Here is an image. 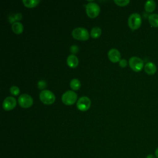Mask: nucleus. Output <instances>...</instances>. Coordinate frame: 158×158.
<instances>
[{
    "label": "nucleus",
    "mask_w": 158,
    "mask_h": 158,
    "mask_svg": "<svg viewBox=\"0 0 158 158\" xmlns=\"http://www.w3.org/2000/svg\"><path fill=\"white\" fill-rule=\"evenodd\" d=\"M141 23V17L138 13H133L128 17V25L129 27L133 30H136L139 28Z\"/></svg>",
    "instance_id": "nucleus-1"
},
{
    "label": "nucleus",
    "mask_w": 158,
    "mask_h": 158,
    "mask_svg": "<svg viewBox=\"0 0 158 158\" xmlns=\"http://www.w3.org/2000/svg\"><path fill=\"white\" fill-rule=\"evenodd\" d=\"M40 99L41 101L44 104H52L55 99L56 97L54 94L48 89H43L40 93Z\"/></svg>",
    "instance_id": "nucleus-2"
},
{
    "label": "nucleus",
    "mask_w": 158,
    "mask_h": 158,
    "mask_svg": "<svg viewBox=\"0 0 158 158\" xmlns=\"http://www.w3.org/2000/svg\"><path fill=\"white\" fill-rule=\"evenodd\" d=\"M72 35L73 38L78 40H87L89 38L88 31L83 27H77L72 31Z\"/></svg>",
    "instance_id": "nucleus-3"
},
{
    "label": "nucleus",
    "mask_w": 158,
    "mask_h": 158,
    "mask_svg": "<svg viewBox=\"0 0 158 158\" xmlns=\"http://www.w3.org/2000/svg\"><path fill=\"white\" fill-rule=\"evenodd\" d=\"M86 12L88 17L94 18L98 15L100 12V7L97 3L91 1L86 5Z\"/></svg>",
    "instance_id": "nucleus-4"
},
{
    "label": "nucleus",
    "mask_w": 158,
    "mask_h": 158,
    "mask_svg": "<svg viewBox=\"0 0 158 158\" xmlns=\"http://www.w3.org/2000/svg\"><path fill=\"white\" fill-rule=\"evenodd\" d=\"M62 101L65 105H72L77 99V94L72 90L65 91L62 96Z\"/></svg>",
    "instance_id": "nucleus-5"
},
{
    "label": "nucleus",
    "mask_w": 158,
    "mask_h": 158,
    "mask_svg": "<svg viewBox=\"0 0 158 158\" xmlns=\"http://www.w3.org/2000/svg\"><path fill=\"white\" fill-rule=\"evenodd\" d=\"M128 63L130 68L135 72L141 71L144 65L143 60L141 58L136 56L130 57Z\"/></svg>",
    "instance_id": "nucleus-6"
},
{
    "label": "nucleus",
    "mask_w": 158,
    "mask_h": 158,
    "mask_svg": "<svg viewBox=\"0 0 158 158\" xmlns=\"http://www.w3.org/2000/svg\"><path fill=\"white\" fill-rule=\"evenodd\" d=\"M33 98L28 94H22L18 98V103L20 106L23 108H28L32 106Z\"/></svg>",
    "instance_id": "nucleus-7"
},
{
    "label": "nucleus",
    "mask_w": 158,
    "mask_h": 158,
    "mask_svg": "<svg viewBox=\"0 0 158 158\" xmlns=\"http://www.w3.org/2000/svg\"><path fill=\"white\" fill-rule=\"evenodd\" d=\"M91 100L87 96L80 97L77 102V107L81 111H86L90 107Z\"/></svg>",
    "instance_id": "nucleus-8"
},
{
    "label": "nucleus",
    "mask_w": 158,
    "mask_h": 158,
    "mask_svg": "<svg viewBox=\"0 0 158 158\" xmlns=\"http://www.w3.org/2000/svg\"><path fill=\"white\" fill-rule=\"evenodd\" d=\"M16 100L12 96L6 97L2 102V107L6 110H10L16 106Z\"/></svg>",
    "instance_id": "nucleus-9"
},
{
    "label": "nucleus",
    "mask_w": 158,
    "mask_h": 158,
    "mask_svg": "<svg viewBox=\"0 0 158 158\" xmlns=\"http://www.w3.org/2000/svg\"><path fill=\"white\" fill-rule=\"evenodd\" d=\"M108 57L109 60L112 62H119L120 60L121 55L118 50L115 48L110 49L107 53Z\"/></svg>",
    "instance_id": "nucleus-10"
},
{
    "label": "nucleus",
    "mask_w": 158,
    "mask_h": 158,
    "mask_svg": "<svg viewBox=\"0 0 158 158\" xmlns=\"http://www.w3.org/2000/svg\"><path fill=\"white\" fill-rule=\"evenodd\" d=\"M78 59L75 54H70L67 58V65L72 68H75L78 65Z\"/></svg>",
    "instance_id": "nucleus-11"
},
{
    "label": "nucleus",
    "mask_w": 158,
    "mask_h": 158,
    "mask_svg": "<svg viewBox=\"0 0 158 158\" xmlns=\"http://www.w3.org/2000/svg\"><path fill=\"white\" fill-rule=\"evenodd\" d=\"M157 70L156 65L151 62H147L144 65V71L148 75H154Z\"/></svg>",
    "instance_id": "nucleus-12"
},
{
    "label": "nucleus",
    "mask_w": 158,
    "mask_h": 158,
    "mask_svg": "<svg viewBox=\"0 0 158 158\" xmlns=\"http://www.w3.org/2000/svg\"><path fill=\"white\" fill-rule=\"evenodd\" d=\"M12 30L15 33L19 35L23 32V26L21 22H15L12 25Z\"/></svg>",
    "instance_id": "nucleus-13"
},
{
    "label": "nucleus",
    "mask_w": 158,
    "mask_h": 158,
    "mask_svg": "<svg viewBox=\"0 0 158 158\" xmlns=\"http://www.w3.org/2000/svg\"><path fill=\"white\" fill-rule=\"evenodd\" d=\"M156 7V3L152 0L147 1L144 4V9L148 12H152Z\"/></svg>",
    "instance_id": "nucleus-14"
},
{
    "label": "nucleus",
    "mask_w": 158,
    "mask_h": 158,
    "mask_svg": "<svg viewBox=\"0 0 158 158\" xmlns=\"http://www.w3.org/2000/svg\"><path fill=\"white\" fill-rule=\"evenodd\" d=\"M149 23L154 27H158V14H151L148 16Z\"/></svg>",
    "instance_id": "nucleus-15"
},
{
    "label": "nucleus",
    "mask_w": 158,
    "mask_h": 158,
    "mask_svg": "<svg viewBox=\"0 0 158 158\" xmlns=\"http://www.w3.org/2000/svg\"><path fill=\"white\" fill-rule=\"evenodd\" d=\"M101 29L99 27H94L92 28L90 31V35L93 38H97L101 35Z\"/></svg>",
    "instance_id": "nucleus-16"
},
{
    "label": "nucleus",
    "mask_w": 158,
    "mask_h": 158,
    "mask_svg": "<svg viewBox=\"0 0 158 158\" xmlns=\"http://www.w3.org/2000/svg\"><path fill=\"white\" fill-rule=\"evenodd\" d=\"M40 0H23L22 2L25 6L27 7H34L40 3Z\"/></svg>",
    "instance_id": "nucleus-17"
},
{
    "label": "nucleus",
    "mask_w": 158,
    "mask_h": 158,
    "mask_svg": "<svg viewBox=\"0 0 158 158\" xmlns=\"http://www.w3.org/2000/svg\"><path fill=\"white\" fill-rule=\"evenodd\" d=\"M22 18V15L20 13H16L15 14H10L9 16V22L13 23L15 22H19Z\"/></svg>",
    "instance_id": "nucleus-18"
},
{
    "label": "nucleus",
    "mask_w": 158,
    "mask_h": 158,
    "mask_svg": "<svg viewBox=\"0 0 158 158\" xmlns=\"http://www.w3.org/2000/svg\"><path fill=\"white\" fill-rule=\"evenodd\" d=\"M70 86L73 90H78L81 86L80 81L77 78H73L70 82Z\"/></svg>",
    "instance_id": "nucleus-19"
},
{
    "label": "nucleus",
    "mask_w": 158,
    "mask_h": 158,
    "mask_svg": "<svg viewBox=\"0 0 158 158\" xmlns=\"http://www.w3.org/2000/svg\"><path fill=\"white\" fill-rule=\"evenodd\" d=\"M9 91L10 92V93L12 94V95H15V96H17L20 93V89L18 86H12L10 89H9Z\"/></svg>",
    "instance_id": "nucleus-20"
},
{
    "label": "nucleus",
    "mask_w": 158,
    "mask_h": 158,
    "mask_svg": "<svg viewBox=\"0 0 158 158\" xmlns=\"http://www.w3.org/2000/svg\"><path fill=\"white\" fill-rule=\"evenodd\" d=\"M114 2L119 6H125L129 2V0H114Z\"/></svg>",
    "instance_id": "nucleus-21"
},
{
    "label": "nucleus",
    "mask_w": 158,
    "mask_h": 158,
    "mask_svg": "<svg viewBox=\"0 0 158 158\" xmlns=\"http://www.w3.org/2000/svg\"><path fill=\"white\" fill-rule=\"evenodd\" d=\"M37 85H38V88L39 89H43L46 87L47 83H46V81H44V80H40V81H38Z\"/></svg>",
    "instance_id": "nucleus-22"
},
{
    "label": "nucleus",
    "mask_w": 158,
    "mask_h": 158,
    "mask_svg": "<svg viewBox=\"0 0 158 158\" xmlns=\"http://www.w3.org/2000/svg\"><path fill=\"white\" fill-rule=\"evenodd\" d=\"M70 52H71L73 54H76L77 52H78L79 48H78V47L77 46H76V45H72V46H71L70 48Z\"/></svg>",
    "instance_id": "nucleus-23"
},
{
    "label": "nucleus",
    "mask_w": 158,
    "mask_h": 158,
    "mask_svg": "<svg viewBox=\"0 0 158 158\" xmlns=\"http://www.w3.org/2000/svg\"><path fill=\"white\" fill-rule=\"evenodd\" d=\"M127 60L125 59H120V61H119V65L121 67H125L127 65Z\"/></svg>",
    "instance_id": "nucleus-24"
},
{
    "label": "nucleus",
    "mask_w": 158,
    "mask_h": 158,
    "mask_svg": "<svg viewBox=\"0 0 158 158\" xmlns=\"http://www.w3.org/2000/svg\"><path fill=\"white\" fill-rule=\"evenodd\" d=\"M146 158H156L155 156L152 154H148L147 156H146Z\"/></svg>",
    "instance_id": "nucleus-25"
},
{
    "label": "nucleus",
    "mask_w": 158,
    "mask_h": 158,
    "mask_svg": "<svg viewBox=\"0 0 158 158\" xmlns=\"http://www.w3.org/2000/svg\"><path fill=\"white\" fill-rule=\"evenodd\" d=\"M155 154H156V156L157 158H158V148L156 149V151H155Z\"/></svg>",
    "instance_id": "nucleus-26"
}]
</instances>
